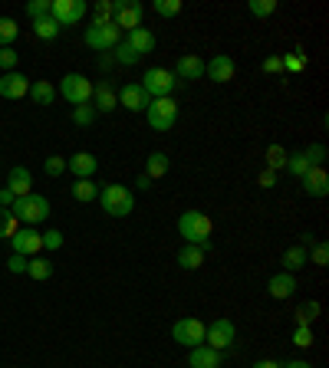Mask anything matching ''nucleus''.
Returning a JSON list of instances; mask_svg holds the SVG:
<instances>
[{"label":"nucleus","instance_id":"1","mask_svg":"<svg viewBox=\"0 0 329 368\" xmlns=\"http://www.w3.org/2000/svg\"><path fill=\"white\" fill-rule=\"evenodd\" d=\"M211 230H214V224H211V218L207 214H201V210H185L178 218V234L188 240V244L195 247H204V250H211Z\"/></svg>","mask_w":329,"mask_h":368},{"label":"nucleus","instance_id":"2","mask_svg":"<svg viewBox=\"0 0 329 368\" xmlns=\"http://www.w3.org/2000/svg\"><path fill=\"white\" fill-rule=\"evenodd\" d=\"M99 204L109 218H129L132 210H135V198H132V191L125 184H105L99 188Z\"/></svg>","mask_w":329,"mask_h":368},{"label":"nucleus","instance_id":"3","mask_svg":"<svg viewBox=\"0 0 329 368\" xmlns=\"http://www.w3.org/2000/svg\"><path fill=\"white\" fill-rule=\"evenodd\" d=\"M10 214L20 220V224H43V220L50 218V201L43 198V194H27V198H17L13 201V208H10Z\"/></svg>","mask_w":329,"mask_h":368},{"label":"nucleus","instance_id":"4","mask_svg":"<svg viewBox=\"0 0 329 368\" xmlns=\"http://www.w3.org/2000/svg\"><path fill=\"white\" fill-rule=\"evenodd\" d=\"M142 89L149 93V99H168L171 93H175V85H178V79H175V73L165 66H151L145 69V76H142Z\"/></svg>","mask_w":329,"mask_h":368},{"label":"nucleus","instance_id":"5","mask_svg":"<svg viewBox=\"0 0 329 368\" xmlns=\"http://www.w3.org/2000/svg\"><path fill=\"white\" fill-rule=\"evenodd\" d=\"M145 119H149V125L155 132H171L175 122H178V102L171 95L168 99H151L149 109H145Z\"/></svg>","mask_w":329,"mask_h":368},{"label":"nucleus","instance_id":"6","mask_svg":"<svg viewBox=\"0 0 329 368\" xmlns=\"http://www.w3.org/2000/svg\"><path fill=\"white\" fill-rule=\"evenodd\" d=\"M59 95H63L73 109L76 105H89V99H93V83H89L83 73H69L59 79Z\"/></svg>","mask_w":329,"mask_h":368},{"label":"nucleus","instance_id":"7","mask_svg":"<svg viewBox=\"0 0 329 368\" xmlns=\"http://www.w3.org/2000/svg\"><path fill=\"white\" fill-rule=\"evenodd\" d=\"M119 40H122V33H119L112 23H93V27H86V33H83V43L89 49H96V53H109V49H115Z\"/></svg>","mask_w":329,"mask_h":368},{"label":"nucleus","instance_id":"8","mask_svg":"<svg viewBox=\"0 0 329 368\" xmlns=\"http://www.w3.org/2000/svg\"><path fill=\"white\" fill-rule=\"evenodd\" d=\"M171 339L185 345V349H195V345H204V322L195 319V316H185L171 326Z\"/></svg>","mask_w":329,"mask_h":368},{"label":"nucleus","instance_id":"9","mask_svg":"<svg viewBox=\"0 0 329 368\" xmlns=\"http://www.w3.org/2000/svg\"><path fill=\"white\" fill-rule=\"evenodd\" d=\"M142 17H145V7L139 0H115V17H112V27L119 33H132V30L142 27Z\"/></svg>","mask_w":329,"mask_h":368},{"label":"nucleus","instance_id":"10","mask_svg":"<svg viewBox=\"0 0 329 368\" xmlns=\"http://www.w3.org/2000/svg\"><path fill=\"white\" fill-rule=\"evenodd\" d=\"M204 339H207V345H211L214 352L231 349V345H234V339H237L234 322H231V319H214L211 326H204Z\"/></svg>","mask_w":329,"mask_h":368},{"label":"nucleus","instance_id":"11","mask_svg":"<svg viewBox=\"0 0 329 368\" xmlns=\"http://www.w3.org/2000/svg\"><path fill=\"white\" fill-rule=\"evenodd\" d=\"M86 0H53V7H50V17L59 23V30L63 27H73V23H79V20L86 17Z\"/></svg>","mask_w":329,"mask_h":368},{"label":"nucleus","instance_id":"12","mask_svg":"<svg viewBox=\"0 0 329 368\" xmlns=\"http://www.w3.org/2000/svg\"><path fill=\"white\" fill-rule=\"evenodd\" d=\"M10 247H13V254L20 256H37L43 250V234L33 230V227H20L17 234L10 237Z\"/></svg>","mask_w":329,"mask_h":368},{"label":"nucleus","instance_id":"13","mask_svg":"<svg viewBox=\"0 0 329 368\" xmlns=\"http://www.w3.org/2000/svg\"><path fill=\"white\" fill-rule=\"evenodd\" d=\"M234 73H237L234 59L224 57V53H217V57H211V59L204 63V76L211 79V83H217V85L231 83V79H234Z\"/></svg>","mask_w":329,"mask_h":368},{"label":"nucleus","instance_id":"14","mask_svg":"<svg viewBox=\"0 0 329 368\" xmlns=\"http://www.w3.org/2000/svg\"><path fill=\"white\" fill-rule=\"evenodd\" d=\"M115 95H119V105H125L129 112H145V109H149V102H151L149 93H145L139 83H125Z\"/></svg>","mask_w":329,"mask_h":368},{"label":"nucleus","instance_id":"15","mask_svg":"<svg viewBox=\"0 0 329 368\" xmlns=\"http://www.w3.org/2000/svg\"><path fill=\"white\" fill-rule=\"evenodd\" d=\"M0 95L4 99H23V95H30V79L23 73H4L0 76Z\"/></svg>","mask_w":329,"mask_h":368},{"label":"nucleus","instance_id":"16","mask_svg":"<svg viewBox=\"0 0 329 368\" xmlns=\"http://www.w3.org/2000/svg\"><path fill=\"white\" fill-rule=\"evenodd\" d=\"M93 109L96 112H115L119 109V95H115V89H112V83H99V85H93Z\"/></svg>","mask_w":329,"mask_h":368},{"label":"nucleus","instance_id":"17","mask_svg":"<svg viewBox=\"0 0 329 368\" xmlns=\"http://www.w3.org/2000/svg\"><path fill=\"white\" fill-rule=\"evenodd\" d=\"M300 181H303V191H306L310 198H326V194H329V174H326V168H310Z\"/></svg>","mask_w":329,"mask_h":368},{"label":"nucleus","instance_id":"18","mask_svg":"<svg viewBox=\"0 0 329 368\" xmlns=\"http://www.w3.org/2000/svg\"><path fill=\"white\" fill-rule=\"evenodd\" d=\"M4 188L13 191V198H27V194H33V174H30V168H23V165H17V168H10L7 174V184Z\"/></svg>","mask_w":329,"mask_h":368},{"label":"nucleus","instance_id":"19","mask_svg":"<svg viewBox=\"0 0 329 368\" xmlns=\"http://www.w3.org/2000/svg\"><path fill=\"white\" fill-rule=\"evenodd\" d=\"M66 168L73 171L76 178H93L96 168H99V158L89 155V151H76L73 158H66Z\"/></svg>","mask_w":329,"mask_h":368},{"label":"nucleus","instance_id":"20","mask_svg":"<svg viewBox=\"0 0 329 368\" xmlns=\"http://www.w3.org/2000/svg\"><path fill=\"white\" fill-rule=\"evenodd\" d=\"M175 79H204V59L195 57V53H185V57H178Z\"/></svg>","mask_w":329,"mask_h":368},{"label":"nucleus","instance_id":"21","mask_svg":"<svg viewBox=\"0 0 329 368\" xmlns=\"http://www.w3.org/2000/svg\"><path fill=\"white\" fill-rule=\"evenodd\" d=\"M267 293H270L273 299H290V296L296 293V280H293V273H277V276H270V283H267Z\"/></svg>","mask_w":329,"mask_h":368},{"label":"nucleus","instance_id":"22","mask_svg":"<svg viewBox=\"0 0 329 368\" xmlns=\"http://www.w3.org/2000/svg\"><path fill=\"white\" fill-rule=\"evenodd\" d=\"M191 368H221V352H214L211 345H195L188 355Z\"/></svg>","mask_w":329,"mask_h":368},{"label":"nucleus","instance_id":"23","mask_svg":"<svg viewBox=\"0 0 329 368\" xmlns=\"http://www.w3.org/2000/svg\"><path fill=\"white\" fill-rule=\"evenodd\" d=\"M125 43H129L139 57H145V53L155 49V33H151L149 27H139V30H132V33H125Z\"/></svg>","mask_w":329,"mask_h":368},{"label":"nucleus","instance_id":"24","mask_svg":"<svg viewBox=\"0 0 329 368\" xmlns=\"http://www.w3.org/2000/svg\"><path fill=\"white\" fill-rule=\"evenodd\" d=\"M310 263V256H306V247H287L283 250V273H296V270H303V266Z\"/></svg>","mask_w":329,"mask_h":368},{"label":"nucleus","instance_id":"25","mask_svg":"<svg viewBox=\"0 0 329 368\" xmlns=\"http://www.w3.org/2000/svg\"><path fill=\"white\" fill-rule=\"evenodd\" d=\"M168 168H171V161H168V155H165V151H151L149 161H145V174H149L151 181L165 178V174H168Z\"/></svg>","mask_w":329,"mask_h":368},{"label":"nucleus","instance_id":"26","mask_svg":"<svg viewBox=\"0 0 329 368\" xmlns=\"http://www.w3.org/2000/svg\"><path fill=\"white\" fill-rule=\"evenodd\" d=\"M204 247H195V244H188V247H181L178 250V266L181 270H197V266L204 263Z\"/></svg>","mask_w":329,"mask_h":368},{"label":"nucleus","instance_id":"27","mask_svg":"<svg viewBox=\"0 0 329 368\" xmlns=\"http://www.w3.org/2000/svg\"><path fill=\"white\" fill-rule=\"evenodd\" d=\"M320 312H323L320 302H316V299H306V302H300V306H296L293 319H296V326H313V322L320 319Z\"/></svg>","mask_w":329,"mask_h":368},{"label":"nucleus","instance_id":"28","mask_svg":"<svg viewBox=\"0 0 329 368\" xmlns=\"http://www.w3.org/2000/svg\"><path fill=\"white\" fill-rule=\"evenodd\" d=\"M73 198L79 201V204H89V201L99 198V184H96L93 178H76V184H73Z\"/></svg>","mask_w":329,"mask_h":368},{"label":"nucleus","instance_id":"29","mask_svg":"<svg viewBox=\"0 0 329 368\" xmlns=\"http://www.w3.org/2000/svg\"><path fill=\"white\" fill-rule=\"evenodd\" d=\"M27 273L33 276V280H37V283H43V280H50V276H53V263H50L47 256H30L27 260Z\"/></svg>","mask_w":329,"mask_h":368},{"label":"nucleus","instance_id":"30","mask_svg":"<svg viewBox=\"0 0 329 368\" xmlns=\"http://www.w3.org/2000/svg\"><path fill=\"white\" fill-rule=\"evenodd\" d=\"M30 99L37 105H50L57 99V89L47 83V79H37V83H30Z\"/></svg>","mask_w":329,"mask_h":368},{"label":"nucleus","instance_id":"31","mask_svg":"<svg viewBox=\"0 0 329 368\" xmlns=\"http://www.w3.org/2000/svg\"><path fill=\"white\" fill-rule=\"evenodd\" d=\"M33 33H37L40 40H57L59 37V23L53 17H40V20H33Z\"/></svg>","mask_w":329,"mask_h":368},{"label":"nucleus","instance_id":"32","mask_svg":"<svg viewBox=\"0 0 329 368\" xmlns=\"http://www.w3.org/2000/svg\"><path fill=\"white\" fill-rule=\"evenodd\" d=\"M115 63H119V66H135V63H139V53H135V49L129 47V43H125V40H119V43H115Z\"/></svg>","mask_w":329,"mask_h":368},{"label":"nucleus","instance_id":"33","mask_svg":"<svg viewBox=\"0 0 329 368\" xmlns=\"http://www.w3.org/2000/svg\"><path fill=\"white\" fill-rule=\"evenodd\" d=\"M283 73H300L303 66H306V53H303V47H296L293 53H283Z\"/></svg>","mask_w":329,"mask_h":368},{"label":"nucleus","instance_id":"34","mask_svg":"<svg viewBox=\"0 0 329 368\" xmlns=\"http://www.w3.org/2000/svg\"><path fill=\"white\" fill-rule=\"evenodd\" d=\"M17 230H20V220L13 218L7 208H0V240H10Z\"/></svg>","mask_w":329,"mask_h":368},{"label":"nucleus","instance_id":"35","mask_svg":"<svg viewBox=\"0 0 329 368\" xmlns=\"http://www.w3.org/2000/svg\"><path fill=\"white\" fill-rule=\"evenodd\" d=\"M115 17V0H99L93 7V23H112Z\"/></svg>","mask_w":329,"mask_h":368},{"label":"nucleus","instance_id":"36","mask_svg":"<svg viewBox=\"0 0 329 368\" xmlns=\"http://www.w3.org/2000/svg\"><path fill=\"white\" fill-rule=\"evenodd\" d=\"M287 155H290V151L283 148V145H270V148H267V168L270 171L287 168Z\"/></svg>","mask_w":329,"mask_h":368},{"label":"nucleus","instance_id":"37","mask_svg":"<svg viewBox=\"0 0 329 368\" xmlns=\"http://www.w3.org/2000/svg\"><path fill=\"white\" fill-rule=\"evenodd\" d=\"M17 33H20L17 20L0 17V47H13V40H17Z\"/></svg>","mask_w":329,"mask_h":368},{"label":"nucleus","instance_id":"38","mask_svg":"<svg viewBox=\"0 0 329 368\" xmlns=\"http://www.w3.org/2000/svg\"><path fill=\"white\" fill-rule=\"evenodd\" d=\"M287 171L296 174V178H303V174L310 171V161L303 158V151H290V155H287Z\"/></svg>","mask_w":329,"mask_h":368},{"label":"nucleus","instance_id":"39","mask_svg":"<svg viewBox=\"0 0 329 368\" xmlns=\"http://www.w3.org/2000/svg\"><path fill=\"white\" fill-rule=\"evenodd\" d=\"M181 0H151V10L158 13V17H178L181 13Z\"/></svg>","mask_w":329,"mask_h":368},{"label":"nucleus","instance_id":"40","mask_svg":"<svg viewBox=\"0 0 329 368\" xmlns=\"http://www.w3.org/2000/svg\"><path fill=\"white\" fill-rule=\"evenodd\" d=\"M247 13L250 17H270V13H277V0H250Z\"/></svg>","mask_w":329,"mask_h":368},{"label":"nucleus","instance_id":"41","mask_svg":"<svg viewBox=\"0 0 329 368\" xmlns=\"http://www.w3.org/2000/svg\"><path fill=\"white\" fill-rule=\"evenodd\" d=\"M306 256H313V263L316 266H329V244L326 240H316V244L306 250Z\"/></svg>","mask_w":329,"mask_h":368},{"label":"nucleus","instance_id":"42","mask_svg":"<svg viewBox=\"0 0 329 368\" xmlns=\"http://www.w3.org/2000/svg\"><path fill=\"white\" fill-rule=\"evenodd\" d=\"M17 63H20L17 49H13V47H0V69H4V73H13Z\"/></svg>","mask_w":329,"mask_h":368},{"label":"nucleus","instance_id":"43","mask_svg":"<svg viewBox=\"0 0 329 368\" xmlns=\"http://www.w3.org/2000/svg\"><path fill=\"white\" fill-rule=\"evenodd\" d=\"M73 122L83 125V129H86V125H93L96 122V109H93V105H76V109H73Z\"/></svg>","mask_w":329,"mask_h":368},{"label":"nucleus","instance_id":"44","mask_svg":"<svg viewBox=\"0 0 329 368\" xmlns=\"http://www.w3.org/2000/svg\"><path fill=\"white\" fill-rule=\"evenodd\" d=\"M303 158L310 161V168H323V161H326V148H323V145H310V148H303Z\"/></svg>","mask_w":329,"mask_h":368},{"label":"nucleus","instance_id":"45","mask_svg":"<svg viewBox=\"0 0 329 368\" xmlns=\"http://www.w3.org/2000/svg\"><path fill=\"white\" fill-rule=\"evenodd\" d=\"M50 7H53V0H30V4H27V13H30V20L50 17Z\"/></svg>","mask_w":329,"mask_h":368},{"label":"nucleus","instance_id":"46","mask_svg":"<svg viewBox=\"0 0 329 368\" xmlns=\"http://www.w3.org/2000/svg\"><path fill=\"white\" fill-rule=\"evenodd\" d=\"M43 168H47L50 178H59V174L66 171V158H63V155H50V158L43 161Z\"/></svg>","mask_w":329,"mask_h":368},{"label":"nucleus","instance_id":"47","mask_svg":"<svg viewBox=\"0 0 329 368\" xmlns=\"http://www.w3.org/2000/svg\"><path fill=\"white\" fill-rule=\"evenodd\" d=\"M313 329L310 326H296V332H293V345H300V349H310L313 345Z\"/></svg>","mask_w":329,"mask_h":368},{"label":"nucleus","instance_id":"48","mask_svg":"<svg viewBox=\"0 0 329 368\" xmlns=\"http://www.w3.org/2000/svg\"><path fill=\"white\" fill-rule=\"evenodd\" d=\"M27 260H30V256L13 254V256L7 260V270H10V273H27Z\"/></svg>","mask_w":329,"mask_h":368},{"label":"nucleus","instance_id":"49","mask_svg":"<svg viewBox=\"0 0 329 368\" xmlns=\"http://www.w3.org/2000/svg\"><path fill=\"white\" fill-rule=\"evenodd\" d=\"M43 247H47V250H59V247H63V234H59V230H47V234H43Z\"/></svg>","mask_w":329,"mask_h":368},{"label":"nucleus","instance_id":"50","mask_svg":"<svg viewBox=\"0 0 329 368\" xmlns=\"http://www.w3.org/2000/svg\"><path fill=\"white\" fill-rule=\"evenodd\" d=\"M263 73L283 76V59L280 57H267V59H263Z\"/></svg>","mask_w":329,"mask_h":368},{"label":"nucleus","instance_id":"51","mask_svg":"<svg viewBox=\"0 0 329 368\" xmlns=\"http://www.w3.org/2000/svg\"><path fill=\"white\" fill-rule=\"evenodd\" d=\"M273 184H277V171L263 168V171H260V188H267V191H270Z\"/></svg>","mask_w":329,"mask_h":368},{"label":"nucleus","instance_id":"52","mask_svg":"<svg viewBox=\"0 0 329 368\" xmlns=\"http://www.w3.org/2000/svg\"><path fill=\"white\" fill-rule=\"evenodd\" d=\"M13 201H17V198H13V191H10V188H0V208H13Z\"/></svg>","mask_w":329,"mask_h":368},{"label":"nucleus","instance_id":"53","mask_svg":"<svg viewBox=\"0 0 329 368\" xmlns=\"http://www.w3.org/2000/svg\"><path fill=\"white\" fill-rule=\"evenodd\" d=\"M280 368H313L306 359H290V362H280Z\"/></svg>","mask_w":329,"mask_h":368},{"label":"nucleus","instance_id":"54","mask_svg":"<svg viewBox=\"0 0 329 368\" xmlns=\"http://www.w3.org/2000/svg\"><path fill=\"white\" fill-rule=\"evenodd\" d=\"M135 188H139V191H149V188H151V178H149V174H139V178H135Z\"/></svg>","mask_w":329,"mask_h":368},{"label":"nucleus","instance_id":"55","mask_svg":"<svg viewBox=\"0 0 329 368\" xmlns=\"http://www.w3.org/2000/svg\"><path fill=\"white\" fill-rule=\"evenodd\" d=\"M250 368H280V362H273V359H260V362H254Z\"/></svg>","mask_w":329,"mask_h":368},{"label":"nucleus","instance_id":"56","mask_svg":"<svg viewBox=\"0 0 329 368\" xmlns=\"http://www.w3.org/2000/svg\"><path fill=\"white\" fill-rule=\"evenodd\" d=\"M306 244H316V240H313V234H310V230H306V234H300V247H306Z\"/></svg>","mask_w":329,"mask_h":368}]
</instances>
